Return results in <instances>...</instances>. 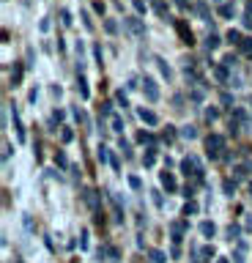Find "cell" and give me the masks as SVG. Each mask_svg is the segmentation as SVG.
Segmentation results:
<instances>
[{
  "label": "cell",
  "instance_id": "1",
  "mask_svg": "<svg viewBox=\"0 0 252 263\" xmlns=\"http://www.w3.org/2000/svg\"><path fill=\"white\" fill-rule=\"evenodd\" d=\"M222 148H225V137L222 135H208L206 137V154L211 156V159H217Z\"/></svg>",
  "mask_w": 252,
  "mask_h": 263
},
{
  "label": "cell",
  "instance_id": "2",
  "mask_svg": "<svg viewBox=\"0 0 252 263\" xmlns=\"http://www.w3.org/2000/svg\"><path fill=\"white\" fill-rule=\"evenodd\" d=\"M143 93L148 102H157L159 99V88H157V80L153 77H143Z\"/></svg>",
  "mask_w": 252,
  "mask_h": 263
},
{
  "label": "cell",
  "instance_id": "3",
  "mask_svg": "<svg viewBox=\"0 0 252 263\" xmlns=\"http://www.w3.org/2000/svg\"><path fill=\"white\" fill-rule=\"evenodd\" d=\"M124 25L129 33H134V36H145V25L137 20V16H124Z\"/></svg>",
  "mask_w": 252,
  "mask_h": 263
},
{
  "label": "cell",
  "instance_id": "4",
  "mask_svg": "<svg viewBox=\"0 0 252 263\" xmlns=\"http://www.w3.org/2000/svg\"><path fill=\"white\" fill-rule=\"evenodd\" d=\"M176 30H178V36H181L184 44H195V36H192L189 25H186L184 20H176Z\"/></svg>",
  "mask_w": 252,
  "mask_h": 263
},
{
  "label": "cell",
  "instance_id": "5",
  "mask_svg": "<svg viewBox=\"0 0 252 263\" xmlns=\"http://www.w3.org/2000/svg\"><path fill=\"white\" fill-rule=\"evenodd\" d=\"M137 115H140V121L148 123V126H157V123H159V115L151 112V110H145V107H140V110H137Z\"/></svg>",
  "mask_w": 252,
  "mask_h": 263
},
{
  "label": "cell",
  "instance_id": "6",
  "mask_svg": "<svg viewBox=\"0 0 252 263\" xmlns=\"http://www.w3.org/2000/svg\"><path fill=\"white\" fill-rule=\"evenodd\" d=\"M159 181H162V186H165L167 189V192H176V189H178V184H176V178H173V173H162V176H159Z\"/></svg>",
  "mask_w": 252,
  "mask_h": 263
},
{
  "label": "cell",
  "instance_id": "7",
  "mask_svg": "<svg viewBox=\"0 0 252 263\" xmlns=\"http://www.w3.org/2000/svg\"><path fill=\"white\" fill-rule=\"evenodd\" d=\"M83 197H85V203L91 205V209H93L96 214H99V197H96V192H93V189H85V192H83Z\"/></svg>",
  "mask_w": 252,
  "mask_h": 263
},
{
  "label": "cell",
  "instance_id": "8",
  "mask_svg": "<svg viewBox=\"0 0 252 263\" xmlns=\"http://www.w3.org/2000/svg\"><path fill=\"white\" fill-rule=\"evenodd\" d=\"M14 129H17V137H20V143H25V126H22V118H20L17 107H14Z\"/></svg>",
  "mask_w": 252,
  "mask_h": 263
},
{
  "label": "cell",
  "instance_id": "9",
  "mask_svg": "<svg viewBox=\"0 0 252 263\" xmlns=\"http://www.w3.org/2000/svg\"><path fill=\"white\" fill-rule=\"evenodd\" d=\"M195 11H198V16H200V20H206V22H211V11H208L206 0H198V6H195Z\"/></svg>",
  "mask_w": 252,
  "mask_h": 263
},
{
  "label": "cell",
  "instance_id": "10",
  "mask_svg": "<svg viewBox=\"0 0 252 263\" xmlns=\"http://www.w3.org/2000/svg\"><path fill=\"white\" fill-rule=\"evenodd\" d=\"M214 77H217L219 82H227V80H230V69H227L225 63H219L217 69H214Z\"/></svg>",
  "mask_w": 252,
  "mask_h": 263
},
{
  "label": "cell",
  "instance_id": "11",
  "mask_svg": "<svg viewBox=\"0 0 252 263\" xmlns=\"http://www.w3.org/2000/svg\"><path fill=\"white\" fill-rule=\"evenodd\" d=\"M110 203H112V214H115V222H124V209H121V200L115 195H110Z\"/></svg>",
  "mask_w": 252,
  "mask_h": 263
},
{
  "label": "cell",
  "instance_id": "12",
  "mask_svg": "<svg viewBox=\"0 0 252 263\" xmlns=\"http://www.w3.org/2000/svg\"><path fill=\"white\" fill-rule=\"evenodd\" d=\"M148 3H151V8L159 16H167V3H165V0H148ZM167 20H170V16H167Z\"/></svg>",
  "mask_w": 252,
  "mask_h": 263
},
{
  "label": "cell",
  "instance_id": "13",
  "mask_svg": "<svg viewBox=\"0 0 252 263\" xmlns=\"http://www.w3.org/2000/svg\"><path fill=\"white\" fill-rule=\"evenodd\" d=\"M96 159H99V164H107L112 156H110V151H107L104 145H99V148H96Z\"/></svg>",
  "mask_w": 252,
  "mask_h": 263
},
{
  "label": "cell",
  "instance_id": "14",
  "mask_svg": "<svg viewBox=\"0 0 252 263\" xmlns=\"http://www.w3.org/2000/svg\"><path fill=\"white\" fill-rule=\"evenodd\" d=\"M77 90H80V96H83V99L91 96V90H88V82H85L83 74H80V80H77Z\"/></svg>",
  "mask_w": 252,
  "mask_h": 263
},
{
  "label": "cell",
  "instance_id": "15",
  "mask_svg": "<svg viewBox=\"0 0 252 263\" xmlns=\"http://www.w3.org/2000/svg\"><path fill=\"white\" fill-rule=\"evenodd\" d=\"M200 233L211 238V236H214V233H217V228H214V222H200Z\"/></svg>",
  "mask_w": 252,
  "mask_h": 263
},
{
  "label": "cell",
  "instance_id": "16",
  "mask_svg": "<svg viewBox=\"0 0 252 263\" xmlns=\"http://www.w3.org/2000/svg\"><path fill=\"white\" fill-rule=\"evenodd\" d=\"M233 14H236V8H233L230 3H222V6H219V16H225V20H230Z\"/></svg>",
  "mask_w": 252,
  "mask_h": 263
},
{
  "label": "cell",
  "instance_id": "17",
  "mask_svg": "<svg viewBox=\"0 0 252 263\" xmlns=\"http://www.w3.org/2000/svg\"><path fill=\"white\" fill-rule=\"evenodd\" d=\"M20 82H22V66H14V69H11V85L17 88Z\"/></svg>",
  "mask_w": 252,
  "mask_h": 263
},
{
  "label": "cell",
  "instance_id": "18",
  "mask_svg": "<svg viewBox=\"0 0 252 263\" xmlns=\"http://www.w3.org/2000/svg\"><path fill=\"white\" fill-rule=\"evenodd\" d=\"M219 44H222V41H219L217 33H208V39H206V49H217Z\"/></svg>",
  "mask_w": 252,
  "mask_h": 263
},
{
  "label": "cell",
  "instance_id": "19",
  "mask_svg": "<svg viewBox=\"0 0 252 263\" xmlns=\"http://www.w3.org/2000/svg\"><path fill=\"white\" fill-rule=\"evenodd\" d=\"M184 77H186V82H198V80H200V74L195 71L192 66H186V69H184Z\"/></svg>",
  "mask_w": 252,
  "mask_h": 263
},
{
  "label": "cell",
  "instance_id": "20",
  "mask_svg": "<svg viewBox=\"0 0 252 263\" xmlns=\"http://www.w3.org/2000/svg\"><path fill=\"white\" fill-rule=\"evenodd\" d=\"M157 63H159V71L165 74V77H170V74H173V69H170V63L165 61V58H157Z\"/></svg>",
  "mask_w": 252,
  "mask_h": 263
},
{
  "label": "cell",
  "instance_id": "21",
  "mask_svg": "<svg viewBox=\"0 0 252 263\" xmlns=\"http://www.w3.org/2000/svg\"><path fill=\"white\" fill-rule=\"evenodd\" d=\"M148 258H151V263H165V252H159V250H148Z\"/></svg>",
  "mask_w": 252,
  "mask_h": 263
},
{
  "label": "cell",
  "instance_id": "22",
  "mask_svg": "<svg viewBox=\"0 0 252 263\" xmlns=\"http://www.w3.org/2000/svg\"><path fill=\"white\" fill-rule=\"evenodd\" d=\"M227 41H230V44H241L244 39H241V33H239V30H233V28H230V30H227Z\"/></svg>",
  "mask_w": 252,
  "mask_h": 263
},
{
  "label": "cell",
  "instance_id": "23",
  "mask_svg": "<svg viewBox=\"0 0 252 263\" xmlns=\"http://www.w3.org/2000/svg\"><path fill=\"white\" fill-rule=\"evenodd\" d=\"M137 140H140V143H148V145L157 143V137H153L151 132H140V135H137Z\"/></svg>",
  "mask_w": 252,
  "mask_h": 263
},
{
  "label": "cell",
  "instance_id": "24",
  "mask_svg": "<svg viewBox=\"0 0 252 263\" xmlns=\"http://www.w3.org/2000/svg\"><path fill=\"white\" fill-rule=\"evenodd\" d=\"M118 148L124 151V156H126V159L132 156V145H129V140H124V137H121V140H118Z\"/></svg>",
  "mask_w": 252,
  "mask_h": 263
},
{
  "label": "cell",
  "instance_id": "25",
  "mask_svg": "<svg viewBox=\"0 0 252 263\" xmlns=\"http://www.w3.org/2000/svg\"><path fill=\"white\" fill-rule=\"evenodd\" d=\"M153 162H157V151H153V148H151V151L143 156V164H145V167H153Z\"/></svg>",
  "mask_w": 252,
  "mask_h": 263
},
{
  "label": "cell",
  "instance_id": "26",
  "mask_svg": "<svg viewBox=\"0 0 252 263\" xmlns=\"http://www.w3.org/2000/svg\"><path fill=\"white\" fill-rule=\"evenodd\" d=\"M181 137L195 140V137H198V129H195V126H184V129H181Z\"/></svg>",
  "mask_w": 252,
  "mask_h": 263
},
{
  "label": "cell",
  "instance_id": "27",
  "mask_svg": "<svg viewBox=\"0 0 252 263\" xmlns=\"http://www.w3.org/2000/svg\"><path fill=\"white\" fill-rule=\"evenodd\" d=\"M55 164H58V167H69V159H66V154H63V151L55 154Z\"/></svg>",
  "mask_w": 252,
  "mask_h": 263
},
{
  "label": "cell",
  "instance_id": "28",
  "mask_svg": "<svg viewBox=\"0 0 252 263\" xmlns=\"http://www.w3.org/2000/svg\"><path fill=\"white\" fill-rule=\"evenodd\" d=\"M222 189H225V195H230V197H233V195H236V181L227 178L225 184H222Z\"/></svg>",
  "mask_w": 252,
  "mask_h": 263
},
{
  "label": "cell",
  "instance_id": "29",
  "mask_svg": "<svg viewBox=\"0 0 252 263\" xmlns=\"http://www.w3.org/2000/svg\"><path fill=\"white\" fill-rule=\"evenodd\" d=\"M104 30H107V33H118V22L115 20H104Z\"/></svg>",
  "mask_w": 252,
  "mask_h": 263
},
{
  "label": "cell",
  "instance_id": "30",
  "mask_svg": "<svg viewBox=\"0 0 252 263\" xmlns=\"http://www.w3.org/2000/svg\"><path fill=\"white\" fill-rule=\"evenodd\" d=\"M115 102H118L121 107H124V110L129 107V102H126V93H124V90H115Z\"/></svg>",
  "mask_w": 252,
  "mask_h": 263
},
{
  "label": "cell",
  "instance_id": "31",
  "mask_svg": "<svg viewBox=\"0 0 252 263\" xmlns=\"http://www.w3.org/2000/svg\"><path fill=\"white\" fill-rule=\"evenodd\" d=\"M112 132H118V135L124 132V121H121L118 115H112Z\"/></svg>",
  "mask_w": 252,
  "mask_h": 263
},
{
  "label": "cell",
  "instance_id": "32",
  "mask_svg": "<svg viewBox=\"0 0 252 263\" xmlns=\"http://www.w3.org/2000/svg\"><path fill=\"white\" fill-rule=\"evenodd\" d=\"M222 63L227 66V69H236V63H239V58H236V55H227V58H225Z\"/></svg>",
  "mask_w": 252,
  "mask_h": 263
},
{
  "label": "cell",
  "instance_id": "33",
  "mask_svg": "<svg viewBox=\"0 0 252 263\" xmlns=\"http://www.w3.org/2000/svg\"><path fill=\"white\" fill-rule=\"evenodd\" d=\"M184 214H186V217H189V214H198V203H192V200H189V203L184 205Z\"/></svg>",
  "mask_w": 252,
  "mask_h": 263
},
{
  "label": "cell",
  "instance_id": "34",
  "mask_svg": "<svg viewBox=\"0 0 252 263\" xmlns=\"http://www.w3.org/2000/svg\"><path fill=\"white\" fill-rule=\"evenodd\" d=\"M239 233H241L239 225H230V228H227V238H230V241H233V238H239Z\"/></svg>",
  "mask_w": 252,
  "mask_h": 263
},
{
  "label": "cell",
  "instance_id": "35",
  "mask_svg": "<svg viewBox=\"0 0 252 263\" xmlns=\"http://www.w3.org/2000/svg\"><path fill=\"white\" fill-rule=\"evenodd\" d=\"M129 186H132V189H143V181L137 176H129Z\"/></svg>",
  "mask_w": 252,
  "mask_h": 263
},
{
  "label": "cell",
  "instance_id": "36",
  "mask_svg": "<svg viewBox=\"0 0 252 263\" xmlns=\"http://www.w3.org/2000/svg\"><path fill=\"white\" fill-rule=\"evenodd\" d=\"M132 3H134V11H137V14H145V8H148L143 0H132Z\"/></svg>",
  "mask_w": 252,
  "mask_h": 263
},
{
  "label": "cell",
  "instance_id": "37",
  "mask_svg": "<svg viewBox=\"0 0 252 263\" xmlns=\"http://www.w3.org/2000/svg\"><path fill=\"white\" fill-rule=\"evenodd\" d=\"M239 49H241V52H249V49H252V39H244L239 44Z\"/></svg>",
  "mask_w": 252,
  "mask_h": 263
},
{
  "label": "cell",
  "instance_id": "38",
  "mask_svg": "<svg viewBox=\"0 0 252 263\" xmlns=\"http://www.w3.org/2000/svg\"><path fill=\"white\" fill-rule=\"evenodd\" d=\"M71 137H74V132H71V129H63V135H61L63 143H71Z\"/></svg>",
  "mask_w": 252,
  "mask_h": 263
},
{
  "label": "cell",
  "instance_id": "39",
  "mask_svg": "<svg viewBox=\"0 0 252 263\" xmlns=\"http://www.w3.org/2000/svg\"><path fill=\"white\" fill-rule=\"evenodd\" d=\"M93 58H96V63L102 66V47L99 44H93Z\"/></svg>",
  "mask_w": 252,
  "mask_h": 263
},
{
  "label": "cell",
  "instance_id": "40",
  "mask_svg": "<svg viewBox=\"0 0 252 263\" xmlns=\"http://www.w3.org/2000/svg\"><path fill=\"white\" fill-rule=\"evenodd\" d=\"M189 99H192V102H203V90H192Z\"/></svg>",
  "mask_w": 252,
  "mask_h": 263
},
{
  "label": "cell",
  "instance_id": "41",
  "mask_svg": "<svg viewBox=\"0 0 252 263\" xmlns=\"http://www.w3.org/2000/svg\"><path fill=\"white\" fill-rule=\"evenodd\" d=\"M217 115H219V110H214V107H208V110H206V118H208V121H214Z\"/></svg>",
  "mask_w": 252,
  "mask_h": 263
},
{
  "label": "cell",
  "instance_id": "42",
  "mask_svg": "<svg viewBox=\"0 0 252 263\" xmlns=\"http://www.w3.org/2000/svg\"><path fill=\"white\" fill-rule=\"evenodd\" d=\"M222 104L230 107V104H233V96H230V93H222Z\"/></svg>",
  "mask_w": 252,
  "mask_h": 263
},
{
  "label": "cell",
  "instance_id": "43",
  "mask_svg": "<svg viewBox=\"0 0 252 263\" xmlns=\"http://www.w3.org/2000/svg\"><path fill=\"white\" fill-rule=\"evenodd\" d=\"M52 121L61 123V121H63V110H55V112H52Z\"/></svg>",
  "mask_w": 252,
  "mask_h": 263
},
{
  "label": "cell",
  "instance_id": "44",
  "mask_svg": "<svg viewBox=\"0 0 252 263\" xmlns=\"http://www.w3.org/2000/svg\"><path fill=\"white\" fill-rule=\"evenodd\" d=\"M9 156H11V145L3 143V159H9Z\"/></svg>",
  "mask_w": 252,
  "mask_h": 263
},
{
  "label": "cell",
  "instance_id": "45",
  "mask_svg": "<svg viewBox=\"0 0 252 263\" xmlns=\"http://www.w3.org/2000/svg\"><path fill=\"white\" fill-rule=\"evenodd\" d=\"M93 11H99V14H104V3H102V0H96V3H93Z\"/></svg>",
  "mask_w": 252,
  "mask_h": 263
},
{
  "label": "cell",
  "instance_id": "46",
  "mask_svg": "<svg viewBox=\"0 0 252 263\" xmlns=\"http://www.w3.org/2000/svg\"><path fill=\"white\" fill-rule=\"evenodd\" d=\"M102 112H104V115H110V112H112V104H110V102H104V104H102Z\"/></svg>",
  "mask_w": 252,
  "mask_h": 263
},
{
  "label": "cell",
  "instance_id": "47",
  "mask_svg": "<svg viewBox=\"0 0 252 263\" xmlns=\"http://www.w3.org/2000/svg\"><path fill=\"white\" fill-rule=\"evenodd\" d=\"M61 16H63V25H71V14L69 11H61Z\"/></svg>",
  "mask_w": 252,
  "mask_h": 263
},
{
  "label": "cell",
  "instance_id": "48",
  "mask_svg": "<svg viewBox=\"0 0 252 263\" xmlns=\"http://www.w3.org/2000/svg\"><path fill=\"white\" fill-rule=\"evenodd\" d=\"M176 137V132H173V126H167V132H165V140H173Z\"/></svg>",
  "mask_w": 252,
  "mask_h": 263
},
{
  "label": "cell",
  "instance_id": "49",
  "mask_svg": "<svg viewBox=\"0 0 252 263\" xmlns=\"http://www.w3.org/2000/svg\"><path fill=\"white\" fill-rule=\"evenodd\" d=\"M173 3H178V6H186V0H173Z\"/></svg>",
  "mask_w": 252,
  "mask_h": 263
},
{
  "label": "cell",
  "instance_id": "50",
  "mask_svg": "<svg viewBox=\"0 0 252 263\" xmlns=\"http://www.w3.org/2000/svg\"><path fill=\"white\" fill-rule=\"evenodd\" d=\"M14 263H25V260H20V258H14Z\"/></svg>",
  "mask_w": 252,
  "mask_h": 263
},
{
  "label": "cell",
  "instance_id": "51",
  "mask_svg": "<svg viewBox=\"0 0 252 263\" xmlns=\"http://www.w3.org/2000/svg\"><path fill=\"white\" fill-rule=\"evenodd\" d=\"M219 263H227V258H219Z\"/></svg>",
  "mask_w": 252,
  "mask_h": 263
},
{
  "label": "cell",
  "instance_id": "52",
  "mask_svg": "<svg viewBox=\"0 0 252 263\" xmlns=\"http://www.w3.org/2000/svg\"><path fill=\"white\" fill-rule=\"evenodd\" d=\"M249 112H252V99H249Z\"/></svg>",
  "mask_w": 252,
  "mask_h": 263
}]
</instances>
